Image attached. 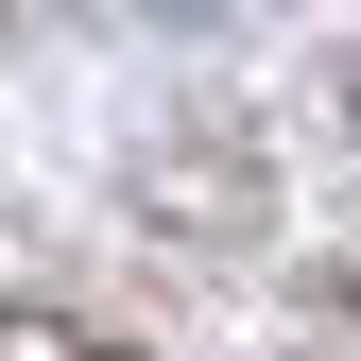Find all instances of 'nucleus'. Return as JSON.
<instances>
[{
  "label": "nucleus",
  "instance_id": "f257e3e1",
  "mask_svg": "<svg viewBox=\"0 0 361 361\" xmlns=\"http://www.w3.org/2000/svg\"><path fill=\"white\" fill-rule=\"evenodd\" d=\"M0 361H104V344H86L69 310H0Z\"/></svg>",
  "mask_w": 361,
  "mask_h": 361
}]
</instances>
